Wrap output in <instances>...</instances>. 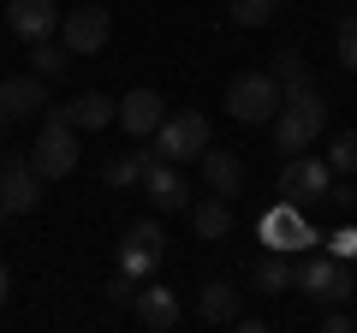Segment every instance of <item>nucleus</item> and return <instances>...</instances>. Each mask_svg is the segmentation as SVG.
Segmentation results:
<instances>
[{
    "instance_id": "1",
    "label": "nucleus",
    "mask_w": 357,
    "mask_h": 333,
    "mask_svg": "<svg viewBox=\"0 0 357 333\" xmlns=\"http://www.w3.org/2000/svg\"><path fill=\"white\" fill-rule=\"evenodd\" d=\"M274 149H286V155H298V149H310V143L328 131V102H321L316 90H292V95H280V107H274Z\"/></svg>"
},
{
    "instance_id": "2",
    "label": "nucleus",
    "mask_w": 357,
    "mask_h": 333,
    "mask_svg": "<svg viewBox=\"0 0 357 333\" xmlns=\"http://www.w3.org/2000/svg\"><path fill=\"white\" fill-rule=\"evenodd\" d=\"M77 125L66 119V107H42V137H36V149H30V166H36L42 179H66L77 166Z\"/></svg>"
},
{
    "instance_id": "3",
    "label": "nucleus",
    "mask_w": 357,
    "mask_h": 333,
    "mask_svg": "<svg viewBox=\"0 0 357 333\" xmlns=\"http://www.w3.org/2000/svg\"><path fill=\"white\" fill-rule=\"evenodd\" d=\"M203 149H208V114H197V107H178L155 125V155L161 161L185 166V161H203Z\"/></svg>"
},
{
    "instance_id": "4",
    "label": "nucleus",
    "mask_w": 357,
    "mask_h": 333,
    "mask_svg": "<svg viewBox=\"0 0 357 333\" xmlns=\"http://www.w3.org/2000/svg\"><path fill=\"white\" fill-rule=\"evenodd\" d=\"M280 84H274V77L268 72H238L227 84V114L238 119V125H268V119H274V107H280Z\"/></svg>"
},
{
    "instance_id": "5",
    "label": "nucleus",
    "mask_w": 357,
    "mask_h": 333,
    "mask_svg": "<svg viewBox=\"0 0 357 333\" xmlns=\"http://www.w3.org/2000/svg\"><path fill=\"white\" fill-rule=\"evenodd\" d=\"M292 286L304 297H316V304H345V297H351V274H345V262L333 256V250L328 256H304L292 268Z\"/></svg>"
},
{
    "instance_id": "6",
    "label": "nucleus",
    "mask_w": 357,
    "mask_h": 333,
    "mask_svg": "<svg viewBox=\"0 0 357 333\" xmlns=\"http://www.w3.org/2000/svg\"><path fill=\"white\" fill-rule=\"evenodd\" d=\"M333 191V166L316 161V155H286L280 166V196L286 203H328Z\"/></svg>"
},
{
    "instance_id": "7",
    "label": "nucleus",
    "mask_w": 357,
    "mask_h": 333,
    "mask_svg": "<svg viewBox=\"0 0 357 333\" xmlns=\"http://www.w3.org/2000/svg\"><path fill=\"white\" fill-rule=\"evenodd\" d=\"M107 36H114V18H107V6H96V0H84V6H72V13L60 18L66 54H102Z\"/></svg>"
},
{
    "instance_id": "8",
    "label": "nucleus",
    "mask_w": 357,
    "mask_h": 333,
    "mask_svg": "<svg viewBox=\"0 0 357 333\" xmlns=\"http://www.w3.org/2000/svg\"><path fill=\"white\" fill-rule=\"evenodd\" d=\"M256 232H262V244L274 250V256H292V250L321 244L316 226H310V220L298 215V203H286V196H280V208H268V215H262V226H256Z\"/></svg>"
},
{
    "instance_id": "9",
    "label": "nucleus",
    "mask_w": 357,
    "mask_h": 333,
    "mask_svg": "<svg viewBox=\"0 0 357 333\" xmlns=\"http://www.w3.org/2000/svg\"><path fill=\"white\" fill-rule=\"evenodd\" d=\"M143 196H149L161 215H178V208H191V185H185V173H178L173 161H161V155L149 149V161H143Z\"/></svg>"
},
{
    "instance_id": "10",
    "label": "nucleus",
    "mask_w": 357,
    "mask_h": 333,
    "mask_svg": "<svg viewBox=\"0 0 357 333\" xmlns=\"http://www.w3.org/2000/svg\"><path fill=\"white\" fill-rule=\"evenodd\" d=\"M167 238L155 220H131L126 238H119V274H131V280H143V274H155V262H161Z\"/></svg>"
},
{
    "instance_id": "11",
    "label": "nucleus",
    "mask_w": 357,
    "mask_h": 333,
    "mask_svg": "<svg viewBox=\"0 0 357 333\" xmlns=\"http://www.w3.org/2000/svg\"><path fill=\"white\" fill-rule=\"evenodd\" d=\"M42 203V173L30 161H6L0 166V208L6 215H30Z\"/></svg>"
},
{
    "instance_id": "12",
    "label": "nucleus",
    "mask_w": 357,
    "mask_h": 333,
    "mask_svg": "<svg viewBox=\"0 0 357 333\" xmlns=\"http://www.w3.org/2000/svg\"><path fill=\"white\" fill-rule=\"evenodd\" d=\"M0 13H6V24H13L18 42H42V36L60 30V6L54 0H6Z\"/></svg>"
},
{
    "instance_id": "13",
    "label": "nucleus",
    "mask_w": 357,
    "mask_h": 333,
    "mask_svg": "<svg viewBox=\"0 0 357 333\" xmlns=\"http://www.w3.org/2000/svg\"><path fill=\"white\" fill-rule=\"evenodd\" d=\"M114 119L126 125V137H155V125L167 119V102L155 90H131V95H119V107H114Z\"/></svg>"
},
{
    "instance_id": "14",
    "label": "nucleus",
    "mask_w": 357,
    "mask_h": 333,
    "mask_svg": "<svg viewBox=\"0 0 357 333\" xmlns=\"http://www.w3.org/2000/svg\"><path fill=\"white\" fill-rule=\"evenodd\" d=\"M0 107H6V119H42V107H48V77H36V72L6 77L0 84Z\"/></svg>"
},
{
    "instance_id": "15",
    "label": "nucleus",
    "mask_w": 357,
    "mask_h": 333,
    "mask_svg": "<svg viewBox=\"0 0 357 333\" xmlns=\"http://www.w3.org/2000/svg\"><path fill=\"white\" fill-rule=\"evenodd\" d=\"M203 185H208V196H244V161L232 149H203Z\"/></svg>"
},
{
    "instance_id": "16",
    "label": "nucleus",
    "mask_w": 357,
    "mask_h": 333,
    "mask_svg": "<svg viewBox=\"0 0 357 333\" xmlns=\"http://www.w3.org/2000/svg\"><path fill=\"white\" fill-rule=\"evenodd\" d=\"M131 309H137V321L143 327H155V333H167V327H178V297L167 292V286H137V297H131Z\"/></svg>"
},
{
    "instance_id": "17",
    "label": "nucleus",
    "mask_w": 357,
    "mask_h": 333,
    "mask_svg": "<svg viewBox=\"0 0 357 333\" xmlns=\"http://www.w3.org/2000/svg\"><path fill=\"white\" fill-rule=\"evenodd\" d=\"M197 309H203V321H208V327H232V321L244 316L238 286H232V280H208L203 292H197Z\"/></svg>"
},
{
    "instance_id": "18",
    "label": "nucleus",
    "mask_w": 357,
    "mask_h": 333,
    "mask_svg": "<svg viewBox=\"0 0 357 333\" xmlns=\"http://www.w3.org/2000/svg\"><path fill=\"white\" fill-rule=\"evenodd\" d=\"M119 102H107L102 90H84L77 102H66V119H72L77 131H107V119H114Z\"/></svg>"
},
{
    "instance_id": "19",
    "label": "nucleus",
    "mask_w": 357,
    "mask_h": 333,
    "mask_svg": "<svg viewBox=\"0 0 357 333\" xmlns=\"http://www.w3.org/2000/svg\"><path fill=\"white\" fill-rule=\"evenodd\" d=\"M268 77H274V84H280L286 95H292V90H316V72H310V60H304L298 48H280V54H274Z\"/></svg>"
},
{
    "instance_id": "20",
    "label": "nucleus",
    "mask_w": 357,
    "mask_h": 333,
    "mask_svg": "<svg viewBox=\"0 0 357 333\" xmlns=\"http://www.w3.org/2000/svg\"><path fill=\"white\" fill-rule=\"evenodd\" d=\"M191 226H197V238H208V244L227 238V232H232V203H227V196H208V203H197V208H191Z\"/></svg>"
},
{
    "instance_id": "21",
    "label": "nucleus",
    "mask_w": 357,
    "mask_h": 333,
    "mask_svg": "<svg viewBox=\"0 0 357 333\" xmlns=\"http://www.w3.org/2000/svg\"><path fill=\"white\" fill-rule=\"evenodd\" d=\"M66 65H72V54H66V42H30V72L36 77H66Z\"/></svg>"
},
{
    "instance_id": "22",
    "label": "nucleus",
    "mask_w": 357,
    "mask_h": 333,
    "mask_svg": "<svg viewBox=\"0 0 357 333\" xmlns=\"http://www.w3.org/2000/svg\"><path fill=\"white\" fill-rule=\"evenodd\" d=\"M143 161H149V149H126V155H114V161H107V185H114V191H131V185L143 179Z\"/></svg>"
},
{
    "instance_id": "23",
    "label": "nucleus",
    "mask_w": 357,
    "mask_h": 333,
    "mask_svg": "<svg viewBox=\"0 0 357 333\" xmlns=\"http://www.w3.org/2000/svg\"><path fill=\"white\" fill-rule=\"evenodd\" d=\"M256 292H292V262L268 250V256L256 262Z\"/></svg>"
},
{
    "instance_id": "24",
    "label": "nucleus",
    "mask_w": 357,
    "mask_h": 333,
    "mask_svg": "<svg viewBox=\"0 0 357 333\" xmlns=\"http://www.w3.org/2000/svg\"><path fill=\"white\" fill-rule=\"evenodd\" d=\"M321 161L333 166V173H357V131H333L328 137V155Z\"/></svg>"
},
{
    "instance_id": "25",
    "label": "nucleus",
    "mask_w": 357,
    "mask_h": 333,
    "mask_svg": "<svg viewBox=\"0 0 357 333\" xmlns=\"http://www.w3.org/2000/svg\"><path fill=\"white\" fill-rule=\"evenodd\" d=\"M274 6H280V0H227V18H232V24H244V30H256V24L274 18Z\"/></svg>"
},
{
    "instance_id": "26",
    "label": "nucleus",
    "mask_w": 357,
    "mask_h": 333,
    "mask_svg": "<svg viewBox=\"0 0 357 333\" xmlns=\"http://www.w3.org/2000/svg\"><path fill=\"white\" fill-rule=\"evenodd\" d=\"M340 65L357 72V13H345V24H340Z\"/></svg>"
},
{
    "instance_id": "27",
    "label": "nucleus",
    "mask_w": 357,
    "mask_h": 333,
    "mask_svg": "<svg viewBox=\"0 0 357 333\" xmlns=\"http://www.w3.org/2000/svg\"><path fill=\"white\" fill-rule=\"evenodd\" d=\"M328 250H333V256H357V226H340V232H333V238H328Z\"/></svg>"
},
{
    "instance_id": "28",
    "label": "nucleus",
    "mask_w": 357,
    "mask_h": 333,
    "mask_svg": "<svg viewBox=\"0 0 357 333\" xmlns=\"http://www.w3.org/2000/svg\"><path fill=\"white\" fill-rule=\"evenodd\" d=\"M321 327H328V333H351V327H357V316H351L345 304H333L328 316H321Z\"/></svg>"
},
{
    "instance_id": "29",
    "label": "nucleus",
    "mask_w": 357,
    "mask_h": 333,
    "mask_svg": "<svg viewBox=\"0 0 357 333\" xmlns=\"http://www.w3.org/2000/svg\"><path fill=\"white\" fill-rule=\"evenodd\" d=\"M131 297H137V280H131V274H119V280L107 286V304H131Z\"/></svg>"
},
{
    "instance_id": "30",
    "label": "nucleus",
    "mask_w": 357,
    "mask_h": 333,
    "mask_svg": "<svg viewBox=\"0 0 357 333\" xmlns=\"http://www.w3.org/2000/svg\"><path fill=\"white\" fill-rule=\"evenodd\" d=\"M6 292H13V274H6V262H0V304H6Z\"/></svg>"
},
{
    "instance_id": "31",
    "label": "nucleus",
    "mask_w": 357,
    "mask_h": 333,
    "mask_svg": "<svg viewBox=\"0 0 357 333\" xmlns=\"http://www.w3.org/2000/svg\"><path fill=\"white\" fill-rule=\"evenodd\" d=\"M6 125H13V119H6V107H0V131H6Z\"/></svg>"
},
{
    "instance_id": "32",
    "label": "nucleus",
    "mask_w": 357,
    "mask_h": 333,
    "mask_svg": "<svg viewBox=\"0 0 357 333\" xmlns=\"http://www.w3.org/2000/svg\"><path fill=\"white\" fill-rule=\"evenodd\" d=\"M0 6H6V0H0Z\"/></svg>"
},
{
    "instance_id": "33",
    "label": "nucleus",
    "mask_w": 357,
    "mask_h": 333,
    "mask_svg": "<svg viewBox=\"0 0 357 333\" xmlns=\"http://www.w3.org/2000/svg\"><path fill=\"white\" fill-rule=\"evenodd\" d=\"M0 215H6V208H0Z\"/></svg>"
},
{
    "instance_id": "34",
    "label": "nucleus",
    "mask_w": 357,
    "mask_h": 333,
    "mask_svg": "<svg viewBox=\"0 0 357 333\" xmlns=\"http://www.w3.org/2000/svg\"><path fill=\"white\" fill-rule=\"evenodd\" d=\"M0 166H6V161H0Z\"/></svg>"
}]
</instances>
